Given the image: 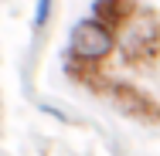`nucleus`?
<instances>
[{
  "label": "nucleus",
  "mask_w": 160,
  "mask_h": 156,
  "mask_svg": "<svg viewBox=\"0 0 160 156\" xmlns=\"http://www.w3.org/2000/svg\"><path fill=\"white\" fill-rule=\"evenodd\" d=\"M116 51L126 64L147 68L160 58V14L153 7H136L116 34Z\"/></svg>",
  "instance_id": "obj_1"
},
{
  "label": "nucleus",
  "mask_w": 160,
  "mask_h": 156,
  "mask_svg": "<svg viewBox=\"0 0 160 156\" xmlns=\"http://www.w3.org/2000/svg\"><path fill=\"white\" fill-rule=\"evenodd\" d=\"M116 54V34L109 31V27H102L96 24L92 17H85V21H78L72 34H68V61L75 64H99L109 61Z\"/></svg>",
  "instance_id": "obj_2"
},
{
  "label": "nucleus",
  "mask_w": 160,
  "mask_h": 156,
  "mask_svg": "<svg viewBox=\"0 0 160 156\" xmlns=\"http://www.w3.org/2000/svg\"><path fill=\"white\" fill-rule=\"evenodd\" d=\"M109 95H112L116 109H119L123 116H129V119H143V122H157L160 119V105L143 92V88H136V85H129V82H112V85H109Z\"/></svg>",
  "instance_id": "obj_3"
},
{
  "label": "nucleus",
  "mask_w": 160,
  "mask_h": 156,
  "mask_svg": "<svg viewBox=\"0 0 160 156\" xmlns=\"http://www.w3.org/2000/svg\"><path fill=\"white\" fill-rule=\"evenodd\" d=\"M136 7H140L136 0H96L92 3V21L102 24V27H109L112 34H119V27L133 17Z\"/></svg>",
  "instance_id": "obj_4"
},
{
  "label": "nucleus",
  "mask_w": 160,
  "mask_h": 156,
  "mask_svg": "<svg viewBox=\"0 0 160 156\" xmlns=\"http://www.w3.org/2000/svg\"><path fill=\"white\" fill-rule=\"evenodd\" d=\"M51 3H55V0H34V21H31L34 34L48 27V21H51Z\"/></svg>",
  "instance_id": "obj_5"
}]
</instances>
